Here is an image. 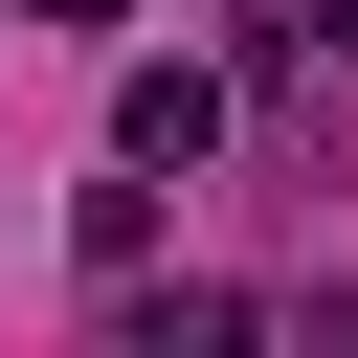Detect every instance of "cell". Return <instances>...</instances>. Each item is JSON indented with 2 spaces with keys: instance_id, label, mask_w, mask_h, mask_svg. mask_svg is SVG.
Segmentation results:
<instances>
[{
  "instance_id": "obj_2",
  "label": "cell",
  "mask_w": 358,
  "mask_h": 358,
  "mask_svg": "<svg viewBox=\"0 0 358 358\" xmlns=\"http://www.w3.org/2000/svg\"><path fill=\"white\" fill-rule=\"evenodd\" d=\"M22 22H67V45H112V22H134V0H22Z\"/></svg>"
},
{
  "instance_id": "obj_1",
  "label": "cell",
  "mask_w": 358,
  "mask_h": 358,
  "mask_svg": "<svg viewBox=\"0 0 358 358\" xmlns=\"http://www.w3.org/2000/svg\"><path fill=\"white\" fill-rule=\"evenodd\" d=\"M201 134H224V67H134V90H112V157H157V179H179Z\"/></svg>"
}]
</instances>
